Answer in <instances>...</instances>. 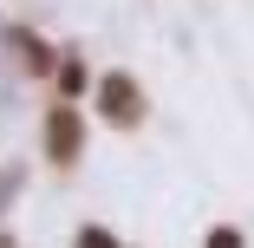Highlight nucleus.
Wrapping results in <instances>:
<instances>
[{
  "instance_id": "obj_2",
  "label": "nucleus",
  "mask_w": 254,
  "mask_h": 248,
  "mask_svg": "<svg viewBox=\"0 0 254 248\" xmlns=\"http://www.w3.org/2000/svg\"><path fill=\"white\" fill-rule=\"evenodd\" d=\"M53 151H72V111H59V124H53Z\"/></svg>"
},
{
  "instance_id": "obj_1",
  "label": "nucleus",
  "mask_w": 254,
  "mask_h": 248,
  "mask_svg": "<svg viewBox=\"0 0 254 248\" xmlns=\"http://www.w3.org/2000/svg\"><path fill=\"white\" fill-rule=\"evenodd\" d=\"M105 98H111V111H118V118L130 111V85H124V79H111V85H105Z\"/></svg>"
}]
</instances>
